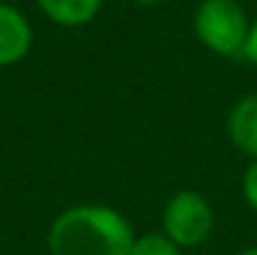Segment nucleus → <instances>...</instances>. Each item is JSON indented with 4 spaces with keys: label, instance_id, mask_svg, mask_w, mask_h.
Masks as SVG:
<instances>
[{
    "label": "nucleus",
    "instance_id": "obj_1",
    "mask_svg": "<svg viewBox=\"0 0 257 255\" xmlns=\"http://www.w3.org/2000/svg\"><path fill=\"white\" fill-rule=\"evenodd\" d=\"M132 244V222L109 206L66 209L50 228L52 255H128Z\"/></svg>",
    "mask_w": 257,
    "mask_h": 255
},
{
    "label": "nucleus",
    "instance_id": "obj_2",
    "mask_svg": "<svg viewBox=\"0 0 257 255\" xmlns=\"http://www.w3.org/2000/svg\"><path fill=\"white\" fill-rule=\"evenodd\" d=\"M249 25L252 20L246 17L238 0H200L192 20V28L197 39L205 44V50L222 58L243 55Z\"/></svg>",
    "mask_w": 257,
    "mask_h": 255
},
{
    "label": "nucleus",
    "instance_id": "obj_3",
    "mask_svg": "<svg viewBox=\"0 0 257 255\" xmlns=\"http://www.w3.org/2000/svg\"><path fill=\"white\" fill-rule=\"evenodd\" d=\"M164 236L178 247H197L213 230V209L211 203L194 190H181L164 206Z\"/></svg>",
    "mask_w": 257,
    "mask_h": 255
},
{
    "label": "nucleus",
    "instance_id": "obj_4",
    "mask_svg": "<svg viewBox=\"0 0 257 255\" xmlns=\"http://www.w3.org/2000/svg\"><path fill=\"white\" fill-rule=\"evenodd\" d=\"M33 28L20 9L0 3V66H14L30 52Z\"/></svg>",
    "mask_w": 257,
    "mask_h": 255
},
{
    "label": "nucleus",
    "instance_id": "obj_5",
    "mask_svg": "<svg viewBox=\"0 0 257 255\" xmlns=\"http://www.w3.org/2000/svg\"><path fill=\"white\" fill-rule=\"evenodd\" d=\"M227 135L238 151L257 159V94H246L227 115Z\"/></svg>",
    "mask_w": 257,
    "mask_h": 255
},
{
    "label": "nucleus",
    "instance_id": "obj_6",
    "mask_svg": "<svg viewBox=\"0 0 257 255\" xmlns=\"http://www.w3.org/2000/svg\"><path fill=\"white\" fill-rule=\"evenodd\" d=\"M39 9L60 28H82L96 20L104 0H36Z\"/></svg>",
    "mask_w": 257,
    "mask_h": 255
},
{
    "label": "nucleus",
    "instance_id": "obj_7",
    "mask_svg": "<svg viewBox=\"0 0 257 255\" xmlns=\"http://www.w3.org/2000/svg\"><path fill=\"white\" fill-rule=\"evenodd\" d=\"M128 255H181V247L170 241L164 233H145L134 239Z\"/></svg>",
    "mask_w": 257,
    "mask_h": 255
},
{
    "label": "nucleus",
    "instance_id": "obj_8",
    "mask_svg": "<svg viewBox=\"0 0 257 255\" xmlns=\"http://www.w3.org/2000/svg\"><path fill=\"white\" fill-rule=\"evenodd\" d=\"M243 198H246V203L257 211V159L246 167V173H243Z\"/></svg>",
    "mask_w": 257,
    "mask_h": 255
},
{
    "label": "nucleus",
    "instance_id": "obj_9",
    "mask_svg": "<svg viewBox=\"0 0 257 255\" xmlns=\"http://www.w3.org/2000/svg\"><path fill=\"white\" fill-rule=\"evenodd\" d=\"M243 58H246L249 63L257 66V20H252V25H249L246 47H243Z\"/></svg>",
    "mask_w": 257,
    "mask_h": 255
},
{
    "label": "nucleus",
    "instance_id": "obj_10",
    "mask_svg": "<svg viewBox=\"0 0 257 255\" xmlns=\"http://www.w3.org/2000/svg\"><path fill=\"white\" fill-rule=\"evenodd\" d=\"M132 3H137V6H156V3H162V0H132Z\"/></svg>",
    "mask_w": 257,
    "mask_h": 255
},
{
    "label": "nucleus",
    "instance_id": "obj_11",
    "mask_svg": "<svg viewBox=\"0 0 257 255\" xmlns=\"http://www.w3.org/2000/svg\"><path fill=\"white\" fill-rule=\"evenodd\" d=\"M241 255H257V247H252V250H246V252H241Z\"/></svg>",
    "mask_w": 257,
    "mask_h": 255
}]
</instances>
